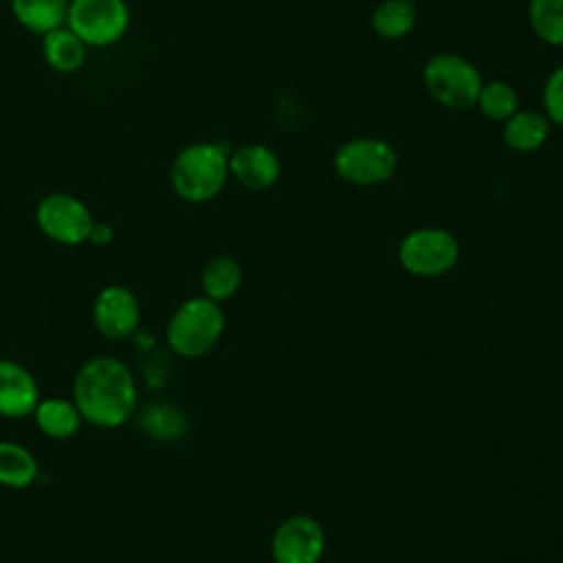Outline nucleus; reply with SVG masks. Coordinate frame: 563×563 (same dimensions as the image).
Segmentation results:
<instances>
[{"label":"nucleus","instance_id":"obj_1","mask_svg":"<svg viewBox=\"0 0 563 563\" xmlns=\"http://www.w3.org/2000/svg\"><path fill=\"white\" fill-rule=\"evenodd\" d=\"M70 398L84 422L97 429H117L132 420L139 409L134 374L117 356L88 358L73 378Z\"/></svg>","mask_w":563,"mask_h":563},{"label":"nucleus","instance_id":"obj_2","mask_svg":"<svg viewBox=\"0 0 563 563\" xmlns=\"http://www.w3.org/2000/svg\"><path fill=\"white\" fill-rule=\"evenodd\" d=\"M229 154L227 143L196 141L185 145L169 165L172 191L191 205L213 200L229 180Z\"/></svg>","mask_w":563,"mask_h":563},{"label":"nucleus","instance_id":"obj_3","mask_svg":"<svg viewBox=\"0 0 563 563\" xmlns=\"http://www.w3.org/2000/svg\"><path fill=\"white\" fill-rule=\"evenodd\" d=\"M224 332V312L209 297L183 301L167 321L165 341L176 356L198 358L216 347Z\"/></svg>","mask_w":563,"mask_h":563},{"label":"nucleus","instance_id":"obj_4","mask_svg":"<svg viewBox=\"0 0 563 563\" xmlns=\"http://www.w3.org/2000/svg\"><path fill=\"white\" fill-rule=\"evenodd\" d=\"M422 84L431 99L442 108L468 110L475 108L484 79L471 59L460 53L442 51L424 62Z\"/></svg>","mask_w":563,"mask_h":563},{"label":"nucleus","instance_id":"obj_5","mask_svg":"<svg viewBox=\"0 0 563 563\" xmlns=\"http://www.w3.org/2000/svg\"><path fill=\"white\" fill-rule=\"evenodd\" d=\"M336 176L350 185L372 187L389 180L398 167L396 147L378 136H354L332 156Z\"/></svg>","mask_w":563,"mask_h":563},{"label":"nucleus","instance_id":"obj_6","mask_svg":"<svg viewBox=\"0 0 563 563\" xmlns=\"http://www.w3.org/2000/svg\"><path fill=\"white\" fill-rule=\"evenodd\" d=\"M460 257L457 240L440 227L409 231L398 246L400 266L416 277H438L449 273Z\"/></svg>","mask_w":563,"mask_h":563},{"label":"nucleus","instance_id":"obj_7","mask_svg":"<svg viewBox=\"0 0 563 563\" xmlns=\"http://www.w3.org/2000/svg\"><path fill=\"white\" fill-rule=\"evenodd\" d=\"M66 26L75 31L86 46H110L119 42L130 26L125 0H70Z\"/></svg>","mask_w":563,"mask_h":563},{"label":"nucleus","instance_id":"obj_8","mask_svg":"<svg viewBox=\"0 0 563 563\" xmlns=\"http://www.w3.org/2000/svg\"><path fill=\"white\" fill-rule=\"evenodd\" d=\"M37 229L53 242L77 246L88 242L95 218L84 200L66 191L46 194L35 207Z\"/></svg>","mask_w":563,"mask_h":563},{"label":"nucleus","instance_id":"obj_9","mask_svg":"<svg viewBox=\"0 0 563 563\" xmlns=\"http://www.w3.org/2000/svg\"><path fill=\"white\" fill-rule=\"evenodd\" d=\"M92 323L110 341H123L139 332L141 301L128 286H103L92 301Z\"/></svg>","mask_w":563,"mask_h":563},{"label":"nucleus","instance_id":"obj_10","mask_svg":"<svg viewBox=\"0 0 563 563\" xmlns=\"http://www.w3.org/2000/svg\"><path fill=\"white\" fill-rule=\"evenodd\" d=\"M323 550V528L306 515H295L282 521L271 541L275 563H319Z\"/></svg>","mask_w":563,"mask_h":563},{"label":"nucleus","instance_id":"obj_11","mask_svg":"<svg viewBox=\"0 0 563 563\" xmlns=\"http://www.w3.org/2000/svg\"><path fill=\"white\" fill-rule=\"evenodd\" d=\"M282 174V163L277 154L260 143H246L229 154V176L242 187L262 191L277 183Z\"/></svg>","mask_w":563,"mask_h":563},{"label":"nucleus","instance_id":"obj_12","mask_svg":"<svg viewBox=\"0 0 563 563\" xmlns=\"http://www.w3.org/2000/svg\"><path fill=\"white\" fill-rule=\"evenodd\" d=\"M40 402L35 376L13 358H0V416L20 420L33 416Z\"/></svg>","mask_w":563,"mask_h":563},{"label":"nucleus","instance_id":"obj_13","mask_svg":"<svg viewBox=\"0 0 563 563\" xmlns=\"http://www.w3.org/2000/svg\"><path fill=\"white\" fill-rule=\"evenodd\" d=\"M86 55H88L86 42L66 24L42 35V57L46 66L55 73H62V75L77 73L86 64Z\"/></svg>","mask_w":563,"mask_h":563},{"label":"nucleus","instance_id":"obj_14","mask_svg":"<svg viewBox=\"0 0 563 563\" xmlns=\"http://www.w3.org/2000/svg\"><path fill=\"white\" fill-rule=\"evenodd\" d=\"M504 143L517 154H530L545 145L552 123L543 112L537 110H517L510 119L501 123Z\"/></svg>","mask_w":563,"mask_h":563},{"label":"nucleus","instance_id":"obj_15","mask_svg":"<svg viewBox=\"0 0 563 563\" xmlns=\"http://www.w3.org/2000/svg\"><path fill=\"white\" fill-rule=\"evenodd\" d=\"M37 429L51 438V440H68L77 435V431L84 424V418L73 402V398H40L35 411H33Z\"/></svg>","mask_w":563,"mask_h":563},{"label":"nucleus","instance_id":"obj_16","mask_svg":"<svg viewBox=\"0 0 563 563\" xmlns=\"http://www.w3.org/2000/svg\"><path fill=\"white\" fill-rule=\"evenodd\" d=\"M70 0H9L15 22L33 35H44L66 24Z\"/></svg>","mask_w":563,"mask_h":563},{"label":"nucleus","instance_id":"obj_17","mask_svg":"<svg viewBox=\"0 0 563 563\" xmlns=\"http://www.w3.org/2000/svg\"><path fill=\"white\" fill-rule=\"evenodd\" d=\"M134 416L139 420V429L147 438L161 442L180 440L189 427L185 411L172 402H150Z\"/></svg>","mask_w":563,"mask_h":563},{"label":"nucleus","instance_id":"obj_18","mask_svg":"<svg viewBox=\"0 0 563 563\" xmlns=\"http://www.w3.org/2000/svg\"><path fill=\"white\" fill-rule=\"evenodd\" d=\"M40 473L37 457L20 442L0 440V486L24 490L35 484Z\"/></svg>","mask_w":563,"mask_h":563},{"label":"nucleus","instance_id":"obj_19","mask_svg":"<svg viewBox=\"0 0 563 563\" xmlns=\"http://www.w3.org/2000/svg\"><path fill=\"white\" fill-rule=\"evenodd\" d=\"M242 282V268L231 255H213L207 260L200 273V284L205 297L213 301H227L231 299Z\"/></svg>","mask_w":563,"mask_h":563},{"label":"nucleus","instance_id":"obj_20","mask_svg":"<svg viewBox=\"0 0 563 563\" xmlns=\"http://www.w3.org/2000/svg\"><path fill=\"white\" fill-rule=\"evenodd\" d=\"M416 4L407 0H383L369 15L372 31L383 40H400L416 26Z\"/></svg>","mask_w":563,"mask_h":563},{"label":"nucleus","instance_id":"obj_21","mask_svg":"<svg viewBox=\"0 0 563 563\" xmlns=\"http://www.w3.org/2000/svg\"><path fill=\"white\" fill-rule=\"evenodd\" d=\"M528 24L541 42L563 46V0H528Z\"/></svg>","mask_w":563,"mask_h":563},{"label":"nucleus","instance_id":"obj_22","mask_svg":"<svg viewBox=\"0 0 563 563\" xmlns=\"http://www.w3.org/2000/svg\"><path fill=\"white\" fill-rule=\"evenodd\" d=\"M475 108H479V112L486 119L504 123L519 110V95L508 81H501V79L484 81L479 88Z\"/></svg>","mask_w":563,"mask_h":563},{"label":"nucleus","instance_id":"obj_23","mask_svg":"<svg viewBox=\"0 0 563 563\" xmlns=\"http://www.w3.org/2000/svg\"><path fill=\"white\" fill-rule=\"evenodd\" d=\"M543 114L550 119L552 125L563 128V64L556 66L543 81L541 90Z\"/></svg>","mask_w":563,"mask_h":563},{"label":"nucleus","instance_id":"obj_24","mask_svg":"<svg viewBox=\"0 0 563 563\" xmlns=\"http://www.w3.org/2000/svg\"><path fill=\"white\" fill-rule=\"evenodd\" d=\"M112 238H114L112 227L106 224V222H97V220H95V224H92V229H90V235H88V242L95 244V246H106V244L112 242Z\"/></svg>","mask_w":563,"mask_h":563},{"label":"nucleus","instance_id":"obj_25","mask_svg":"<svg viewBox=\"0 0 563 563\" xmlns=\"http://www.w3.org/2000/svg\"><path fill=\"white\" fill-rule=\"evenodd\" d=\"M407 2H413V4H416V2H418V0H407Z\"/></svg>","mask_w":563,"mask_h":563}]
</instances>
